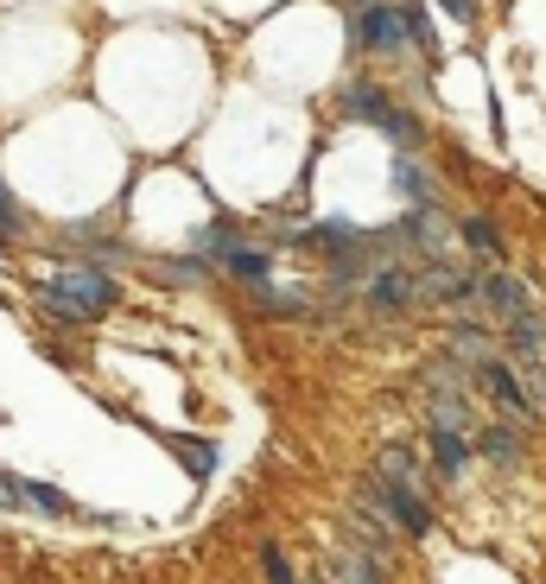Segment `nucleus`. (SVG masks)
<instances>
[{"instance_id": "nucleus-1", "label": "nucleus", "mask_w": 546, "mask_h": 584, "mask_svg": "<svg viewBox=\"0 0 546 584\" xmlns=\"http://www.w3.org/2000/svg\"><path fill=\"white\" fill-rule=\"evenodd\" d=\"M114 299H121V287H114L102 267H64L58 280H45V292H38V305L58 318V325H89V318H102Z\"/></svg>"}, {"instance_id": "nucleus-2", "label": "nucleus", "mask_w": 546, "mask_h": 584, "mask_svg": "<svg viewBox=\"0 0 546 584\" xmlns=\"http://www.w3.org/2000/svg\"><path fill=\"white\" fill-rule=\"evenodd\" d=\"M356 509L375 514L388 534H407V540H426V534H433V502H426V496H413V489L381 483L375 471H368L363 489H356Z\"/></svg>"}, {"instance_id": "nucleus-3", "label": "nucleus", "mask_w": 546, "mask_h": 584, "mask_svg": "<svg viewBox=\"0 0 546 584\" xmlns=\"http://www.w3.org/2000/svg\"><path fill=\"white\" fill-rule=\"evenodd\" d=\"M343 114H350V121H363V127H375V134H388L395 146L420 141V121H413V114H407L401 102L381 89V83H350V89H343Z\"/></svg>"}, {"instance_id": "nucleus-4", "label": "nucleus", "mask_w": 546, "mask_h": 584, "mask_svg": "<svg viewBox=\"0 0 546 584\" xmlns=\"http://www.w3.org/2000/svg\"><path fill=\"white\" fill-rule=\"evenodd\" d=\"M356 299H363V312H375V318H401L407 305H420V280H413L407 260H381V267L363 280Z\"/></svg>"}, {"instance_id": "nucleus-5", "label": "nucleus", "mask_w": 546, "mask_h": 584, "mask_svg": "<svg viewBox=\"0 0 546 584\" xmlns=\"http://www.w3.org/2000/svg\"><path fill=\"white\" fill-rule=\"evenodd\" d=\"M350 38H356V51H363V58H401V51H407L401 20H395V7H388V0H368V7H356Z\"/></svg>"}, {"instance_id": "nucleus-6", "label": "nucleus", "mask_w": 546, "mask_h": 584, "mask_svg": "<svg viewBox=\"0 0 546 584\" xmlns=\"http://www.w3.org/2000/svg\"><path fill=\"white\" fill-rule=\"evenodd\" d=\"M476 305H489L502 325H534V318H546L541 305H534V292L521 287V280H509V273H476Z\"/></svg>"}, {"instance_id": "nucleus-7", "label": "nucleus", "mask_w": 546, "mask_h": 584, "mask_svg": "<svg viewBox=\"0 0 546 584\" xmlns=\"http://www.w3.org/2000/svg\"><path fill=\"white\" fill-rule=\"evenodd\" d=\"M471 381H483V388L496 394V406L509 413V426H534V419H541V406H534V394L521 388V375L509 368V356H489V363L476 368Z\"/></svg>"}, {"instance_id": "nucleus-8", "label": "nucleus", "mask_w": 546, "mask_h": 584, "mask_svg": "<svg viewBox=\"0 0 546 584\" xmlns=\"http://www.w3.org/2000/svg\"><path fill=\"white\" fill-rule=\"evenodd\" d=\"M217 267H222V273H235L242 287H274V255H267V248H255V242H235V248H222Z\"/></svg>"}, {"instance_id": "nucleus-9", "label": "nucleus", "mask_w": 546, "mask_h": 584, "mask_svg": "<svg viewBox=\"0 0 546 584\" xmlns=\"http://www.w3.org/2000/svg\"><path fill=\"white\" fill-rule=\"evenodd\" d=\"M395 191H401L413 210H445V191H438V179L420 159H395Z\"/></svg>"}, {"instance_id": "nucleus-10", "label": "nucleus", "mask_w": 546, "mask_h": 584, "mask_svg": "<svg viewBox=\"0 0 546 584\" xmlns=\"http://www.w3.org/2000/svg\"><path fill=\"white\" fill-rule=\"evenodd\" d=\"M325 584H388L381 579V565L368 559V552H356V547H343V552H330V565L318 572Z\"/></svg>"}, {"instance_id": "nucleus-11", "label": "nucleus", "mask_w": 546, "mask_h": 584, "mask_svg": "<svg viewBox=\"0 0 546 584\" xmlns=\"http://www.w3.org/2000/svg\"><path fill=\"white\" fill-rule=\"evenodd\" d=\"M381 483H395V489H413V496H426V471H420V458L407 451V445H388L381 451V464H375Z\"/></svg>"}, {"instance_id": "nucleus-12", "label": "nucleus", "mask_w": 546, "mask_h": 584, "mask_svg": "<svg viewBox=\"0 0 546 584\" xmlns=\"http://www.w3.org/2000/svg\"><path fill=\"white\" fill-rule=\"evenodd\" d=\"M388 7H395V20H401L407 45L426 51V58H438V33H433V20H426V0H388Z\"/></svg>"}, {"instance_id": "nucleus-13", "label": "nucleus", "mask_w": 546, "mask_h": 584, "mask_svg": "<svg viewBox=\"0 0 546 584\" xmlns=\"http://www.w3.org/2000/svg\"><path fill=\"white\" fill-rule=\"evenodd\" d=\"M471 471V438L464 433H433V476L438 483H458Z\"/></svg>"}, {"instance_id": "nucleus-14", "label": "nucleus", "mask_w": 546, "mask_h": 584, "mask_svg": "<svg viewBox=\"0 0 546 584\" xmlns=\"http://www.w3.org/2000/svg\"><path fill=\"white\" fill-rule=\"evenodd\" d=\"M476 451H489L502 471H521V433H509V426H483V433H476Z\"/></svg>"}, {"instance_id": "nucleus-15", "label": "nucleus", "mask_w": 546, "mask_h": 584, "mask_svg": "<svg viewBox=\"0 0 546 584\" xmlns=\"http://www.w3.org/2000/svg\"><path fill=\"white\" fill-rule=\"evenodd\" d=\"M26 509H45V514H58V521H76V514H89V509H76L64 489H51V483H26Z\"/></svg>"}, {"instance_id": "nucleus-16", "label": "nucleus", "mask_w": 546, "mask_h": 584, "mask_svg": "<svg viewBox=\"0 0 546 584\" xmlns=\"http://www.w3.org/2000/svg\"><path fill=\"white\" fill-rule=\"evenodd\" d=\"M172 451L184 458V471H191V476H210V471H217V445H210V438H184V433H172Z\"/></svg>"}, {"instance_id": "nucleus-17", "label": "nucleus", "mask_w": 546, "mask_h": 584, "mask_svg": "<svg viewBox=\"0 0 546 584\" xmlns=\"http://www.w3.org/2000/svg\"><path fill=\"white\" fill-rule=\"evenodd\" d=\"M458 235H464L483 260H502V235H496V222H489V217H464V222H458Z\"/></svg>"}, {"instance_id": "nucleus-18", "label": "nucleus", "mask_w": 546, "mask_h": 584, "mask_svg": "<svg viewBox=\"0 0 546 584\" xmlns=\"http://www.w3.org/2000/svg\"><path fill=\"white\" fill-rule=\"evenodd\" d=\"M26 229H33V217H26V204H20V197H13V191L0 184V242H20Z\"/></svg>"}, {"instance_id": "nucleus-19", "label": "nucleus", "mask_w": 546, "mask_h": 584, "mask_svg": "<svg viewBox=\"0 0 546 584\" xmlns=\"http://www.w3.org/2000/svg\"><path fill=\"white\" fill-rule=\"evenodd\" d=\"M255 292H260V305H267L274 318H305V312H312L305 292H280V287H255Z\"/></svg>"}, {"instance_id": "nucleus-20", "label": "nucleus", "mask_w": 546, "mask_h": 584, "mask_svg": "<svg viewBox=\"0 0 546 584\" xmlns=\"http://www.w3.org/2000/svg\"><path fill=\"white\" fill-rule=\"evenodd\" d=\"M260 579H267V584H299V572H292V559H287L280 547H274V540L260 547Z\"/></svg>"}, {"instance_id": "nucleus-21", "label": "nucleus", "mask_w": 546, "mask_h": 584, "mask_svg": "<svg viewBox=\"0 0 546 584\" xmlns=\"http://www.w3.org/2000/svg\"><path fill=\"white\" fill-rule=\"evenodd\" d=\"M159 280H179V287H197L204 280V260L191 255V260H159Z\"/></svg>"}, {"instance_id": "nucleus-22", "label": "nucleus", "mask_w": 546, "mask_h": 584, "mask_svg": "<svg viewBox=\"0 0 546 584\" xmlns=\"http://www.w3.org/2000/svg\"><path fill=\"white\" fill-rule=\"evenodd\" d=\"M0 509H7V514H26V483H20V476H7V471H0Z\"/></svg>"}, {"instance_id": "nucleus-23", "label": "nucleus", "mask_w": 546, "mask_h": 584, "mask_svg": "<svg viewBox=\"0 0 546 584\" xmlns=\"http://www.w3.org/2000/svg\"><path fill=\"white\" fill-rule=\"evenodd\" d=\"M438 7H445L451 20H464V26H471V20H476V0H438Z\"/></svg>"}, {"instance_id": "nucleus-24", "label": "nucleus", "mask_w": 546, "mask_h": 584, "mask_svg": "<svg viewBox=\"0 0 546 584\" xmlns=\"http://www.w3.org/2000/svg\"><path fill=\"white\" fill-rule=\"evenodd\" d=\"M350 7H368V0H350Z\"/></svg>"}]
</instances>
